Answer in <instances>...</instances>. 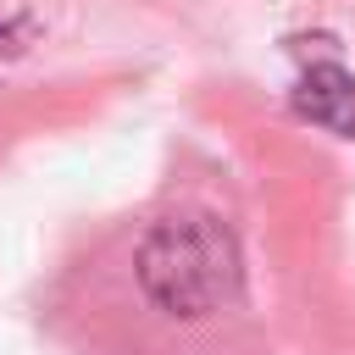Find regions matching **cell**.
Listing matches in <instances>:
<instances>
[{"label":"cell","instance_id":"obj_2","mask_svg":"<svg viewBox=\"0 0 355 355\" xmlns=\"http://www.w3.org/2000/svg\"><path fill=\"white\" fill-rule=\"evenodd\" d=\"M294 111L305 122L338 133V139H355V78H349V67L333 61V55L311 61L294 83Z\"/></svg>","mask_w":355,"mask_h":355},{"label":"cell","instance_id":"obj_3","mask_svg":"<svg viewBox=\"0 0 355 355\" xmlns=\"http://www.w3.org/2000/svg\"><path fill=\"white\" fill-rule=\"evenodd\" d=\"M6 39H11V17H0V50H6Z\"/></svg>","mask_w":355,"mask_h":355},{"label":"cell","instance_id":"obj_1","mask_svg":"<svg viewBox=\"0 0 355 355\" xmlns=\"http://www.w3.org/2000/svg\"><path fill=\"white\" fill-rule=\"evenodd\" d=\"M133 277L155 311L194 322V316L233 305L244 272H239L233 233L205 211H183V216H166L144 233V244L133 255Z\"/></svg>","mask_w":355,"mask_h":355}]
</instances>
